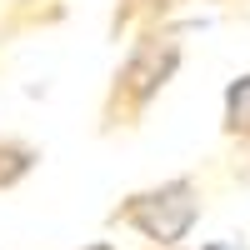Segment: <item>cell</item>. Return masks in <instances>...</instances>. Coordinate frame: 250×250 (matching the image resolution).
Segmentation results:
<instances>
[{
  "label": "cell",
  "mask_w": 250,
  "mask_h": 250,
  "mask_svg": "<svg viewBox=\"0 0 250 250\" xmlns=\"http://www.w3.org/2000/svg\"><path fill=\"white\" fill-rule=\"evenodd\" d=\"M230 125H235V130H240V125L250 130V75L230 90Z\"/></svg>",
  "instance_id": "cell-1"
}]
</instances>
